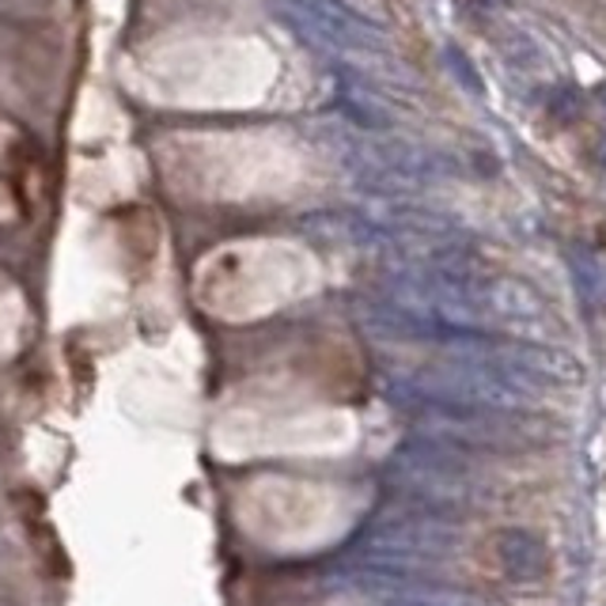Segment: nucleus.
Segmentation results:
<instances>
[{
    "mask_svg": "<svg viewBox=\"0 0 606 606\" xmlns=\"http://www.w3.org/2000/svg\"><path fill=\"white\" fill-rule=\"evenodd\" d=\"M383 606H440V603H429V599H409V595H390Z\"/></svg>",
    "mask_w": 606,
    "mask_h": 606,
    "instance_id": "20e7f679",
    "label": "nucleus"
},
{
    "mask_svg": "<svg viewBox=\"0 0 606 606\" xmlns=\"http://www.w3.org/2000/svg\"><path fill=\"white\" fill-rule=\"evenodd\" d=\"M383 395L387 403L406 414L414 425L429 429V437L455 448H542L553 440V425L542 421L539 414H511V409H477V406H448L429 403V398L414 395V390L398 387V383L383 379Z\"/></svg>",
    "mask_w": 606,
    "mask_h": 606,
    "instance_id": "f257e3e1",
    "label": "nucleus"
},
{
    "mask_svg": "<svg viewBox=\"0 0 606 606\" xmlns=\"http://www.w3.org/2000/svg\"><path fill=\"white\" fill-rule=\"evenodd\" d=\"M497 561L505 569L508 580L516 584H539V580L550 576L553 561H550V550L539 535L524 531V527H505L497 531Z\"/></svg>",
    "mask_w": 606,
    "mask_h": 606,
    "instance_id": "7ed1b4c3",
    "label": "nucleus"
},
{
    "mask_svg": "<svg viewBox=\"0 0 606 606\" xmlns=\"http://www.w3.org/2000/svg\"><path fill=\"white\" fill-rule=\"evenodd\" d=\"M387 471L406 500L448 511V516L477 508L493 497L489 485L482 482V474H477L471 459H466L455 443H443L437 437L406 440L403 448L390 455Z\"/></svg>",
    "mask_w": 606,
    "mask_h": 606,
    "instance_id": "f03ea898",
    "label": "nucleus"
}]
</instances>
